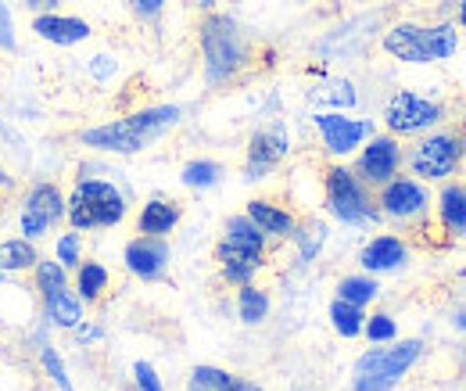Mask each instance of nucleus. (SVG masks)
Listing matches in <instances>:
<instances>
[{
    "label": "nucleus",
    "mask_w": 466,
    "mask_h": 391,
    "mask_svg": "<svg viewBox=\"0 0 466 391\" xmlns=\"http://www.w3.org/2000/svg\"><path fill=\"white\" fill-rule=\"evenodd\" d=\"M237 316L244 320V324H262L266 316H269V294L262 291V287H255V283H244V287H237Z\"/></svg>",
    "instance_id": "23"
},
{
    "label": "nucleus",
    "mask_w": 466,
    "mask_h": 391,
    "mask_svg": "<svg viewBox=\"0 0 466 391\" xmlns=\"http://www.w3.org/2000/svg\"><path fill=\"white\" fill-rule=\"evenodd\" d=\"M40 262L36 248L29 237H15V241H0V270L4 273H25Z\"/></svg>",
    "instance_id": "21"
},
{
    "label": "nucleus",
    "mask_w": 466,
    "mask_h": 391,
    "mask_svg": "<svg viewBox=\"0 0 466 391\" xmlns=\"http://www.w3.org/2000/svg\"><path fill=\"white\" fill-rule=\"evenodd\" d=\"M466 162V133L463 129H438L423 137L409 151V169L420 183H438L449 180Z\"/></svg>",
    "instance_id": "7"
},
{
    "label": "nucleus",
    "mask_w": 466,
    "mask_h": 391,
    "mask_svg": "<svg viewBox=\"0 0 466 391\" xmlns=\"http://www.w3.org/2000/svg\"><path fill=\"white\" fill-rule=\"evenodd\" d=\"M377 205H380V216L409 223V220H420L427 212L431 194L416 176H391L388 183H380V201Z\"/></svg>",
    "instance_id": "11"
},
{
    "label": "nucleus",
    "mask_w": 466,
    "mask_h": 391,
    "mask_svg": "<svg viewBox=\"0 0 466 391\" xmlns=\"http://www.w3.org/2000/svg\"><path fill=\"white\" fill-rule=\"evenodd\" d=\"M0 51H15V22H11V7L0 0Z\"/></svg>",
    "instance_id": "36"
},
{
    "label": "nucleus",
    "mask_w": 466,
    "mask_h": 391,
    "mask_svg": "<svg viewBox=\"0 0 466 391\" xmlns=\"http://www.w3.org/2000/svg\"><path fill=\"white\" fill-rule=\"evenodd\" d=\"M291 151V140H288V129L280 122L273 126H262L251 140H248V159H244V180H266L273 169L280 166Z\"/></svg>",
    "instance_id": "13"
},
{
    "label": "nucleus",
    "mask_w": 466,
    "mask_h": 391,
    "mask_svg": "<svg viewBox=\"0 0 466 391\" xmlns=\"http://www.w3.org/2000/svg\"><path fill=\"white\" fill-rule=\"evenodd\" d=\"M244 216L251 220V223L258 226L266 237H291L298 220H294L291 212L284 209V205H273V201H266V198H255V201H248V209H244Z\"/></svg>",
    "instance_id": "18"
},
{
    "label": "nucleus",
    "mask_w": 466,
    "mask_h": 391,
    "mask_svg": "<svg viewBox=\"0 0 466 391\" xmlns=\"http://www.w3.org/2000/svg\"><path fill=\"white\" fill-rule=\"evenodd\" d=\"M438 223L452 237L466 233V183H445L441 187V194H438Z\"/></svg>",
    "instance_id": "20"
},
{
    "label": "nucleus",
    "mask_w": 466,
    "mask_h": 391,
    "mask_svg": "<svg viewBox=\"0 0 466 391\" xmlns=\"http://www.w3.org/2000/svg\"><path fill=\"white\" fill-rule=\"evenodd\" d=\"M456 327H460V331H466V309L460 313V316H456Z\"/></svg>",
    "instance_id": "42"
},
{
    "label": "nucleus",
    "mask_w": 466,
    "mask_h": 391,
    "mask_svg": "<svg viewBox=\"0 0 466 391\" xmlns=\"http://www.w3.org/2000/svg\"><path fill=\"white\" fill-rule=\"evenodd\" d=\"M227 391H262L255 381H244V377H230V388Z\"/></svg>",
    "instance_id": "38"
},
{
    "label": "nucleus",
    "mask_w": 466,
    "mask_h": 391,
    "mask_svg": "<svg viewBox=\"0 0 466 391\" xmlns=\"http://www.w3.org/2000/svg\"><path fill=\"white\" fill-rule=\"evenodd\" d=\"M76 331H79V337H83V341H94V337H101V331H97V327H83V324H79Z\"/></svg>",
    "instance_id": "40"
},
{
    "label": "nucleus",
    "mask_w": 466,
    "mask_h": 391,
    "mask_svg": "<svg viewBox=\"0 0 466 391\" xmlns=\"http://www.w3.org/2000/svg\"><path fill=\"white\" fill-rule=\"evenodd\" d=\"M384 51L406 65H431V61H449L460 51V33L452 22L438 26H416V22H399L384 33Z\"/></svg>",
    "instance_id": "2"
},
{
    "label": "nucleus",
    "mask_w": 466,
    "mask_h": 391,
    "mask_svg": "<svg viewBox=\"0 0 466 391\" xmlns=\"http://www.w3.org/2000/svg\"><path fill=\"white\" fill-rule=\"evenodd\" d=\"M291 237L298 241V255H301V262H312V259L319 255V248L327 244V226L319 223V220H309V223L294 226Z\"/></svg>",
    "instance_id": "27"
},
{
    "label": "nucleus",
    "mask_w": 466,
    "mask_h": 391,
    "mask_svg": "<svg viewBox=\"0 0 466 391\" xmlns=\"http://www.w3.org/2000/svg\"><path fill=\"white\" fill-rule=\"evenodd\" d=\"M456 15H460V26L466 29V0H456Z\"/></svg>",
    "instance_id": "41"
},
{
    "label": "nucleus",
    "mask_w": 466,
    "mask_h": 391,
    "mask_svg": "<svg viewBox=\"0 0 466 391\" xmlns=\"http://www.w3.org/2000/svg\"><path fill=\"white\" fill-rule=\"evenodd\" d=\"M323 190H327V209L334 220H341L345 226H370L380 220V209H373L370 194H366V183L345 166H330L327 169V180H323Z\"/></svg>",
    "instance_id": "8"
},
{
    "label": "nucleus",
    "mask_w": 466,
    "mask_h": 391,
    "mask_svg": "<svg viewBox=\"0 0 466 391\" xmlns=\"http://www.w3.org/2000/svg\"><path fill=\"white\" fill-rule=\"evenodd\" d=\"M76 291L83 302H97L108 291V270L101 262H79L76 266Z\"/></svg>",
    "instance_id": "24"
},
{
    "label": "nucleus",
    "mask_w": 466,
    "mask_h": 391,
    "mask_svg": "<svg viewBox=\"0 0 466 391\" xmlns=\"http://www.w3.org/2000/svg\"><path fill=\"white\" fill-rule=\"evenodd\" d=\"M133 381H137V391H166L162 388V381H158V374H155V366L151 363H133Z\"/></svg>",
    "instance_id": "35"
},
{
    "label": "nucleus",
    "mask_w": 466,
    "mask_h": 391,
    "mask_svg": "<svg viewBox=\"0 0 466 391\" xmlns=\"http://www.w3.org/2000/svg\"><path fill=\"white\" fill-rule=\"evenodd\" d=\"M219 176H223V169L216 166V162H208V159L187 162L183 172H179V180H183L190 190H208V187H216V183H219Z\"/></svg>",
    "instance_id": "28"
},
{
    "label": "nucleus",
    "mask_w": 466,
    "mask_h": 391,
    "mask_svg": "<svg viewBox=\"0 0 466 391\" xmlns=\"http://www.w3.org/2000/svg\"><path fill=\"white\" fill-rule=\"evenodd\" d=\"M266 233L251 223L248 216H230L227 230H223V241L216 248V259H219V270L223 280L233 287H244L251 283V277L266 266Z\"/></svg>",
    "instance_id": "4"
},
{
    "label": "nucleus",
    "mask_w": 466,
    "mask_h": 391,
    "mask_svg": "<svg viewBox=\"0 0 466 391\" xmlns=\"http://www.w3.org/2000/svg\"><path fill=\"white\" fill-rule=\"evenodd\" d=\"M55 255H58V262L65 266V270H76V266L83 262V237H79V230H68V233H61Z\"/></svg>",
    "instance_id": "32"
},
{
    "label": "nucleus",
    "mask_w": 466,
    "mask_h": 391,
    "mask_svg": "<svg viewBox=\"0 0 466 391\" xmlns=\"http://www.w3.org/2000/svg\"><path fill=\"white\" fill-rule=\"evenodd\" d=\"M44 309H47L51 324H58V327L76 331V327L83 324V298H79V294H72L68 287L58 291V294H51V298L44 302Z\"/></svg>",
    "instance_id": "22"
},
{
    "label": "nucleus",
    "mask_w": 466,
    "mask_h": 391,
    "mask_svg": "<svg viewBox=\"0 0 466 391\" xmlns=\"http://www.w3.org/2000/svg\"><path fill=\"white\" fill-rule=\"evenodd\" d=\"M406 262H409V244L402 237H395V233H377L359 252V266L366 273H399Z\"/></svg>",
    "instance_id": "16"
},
{
    "label": "nucleus",
    "mask_w": 466,
    "mask_h": 391,
    "mask_svg": "<svg viewBox=\"0 0 466 391\" xmlns=\"http://www.w3.org/2000/svg\"><path fill=\"white\" fill-rule=\"evenodd\" d=\"M319 137H323V148L338 159L351 155L355 148H362L370 137H373V122L370 118H351V115L341 112H319L312 115Z\"/></svg>",
    "instance_id": "12"
},
{
    "label": "nucleus",
    "mask_w": 466,
    "mask_h": 391,
    "mask_svg": "<svg viewBox=\"0 0 466 391\" xmlns=\"http://www.w3.org/2000/svg\"><path fill=\"white\" fill-rule=\"evenodd\" d=\"M201 57H205V79L212 87L227 83L244 68L248 44L230 15H208L201 22Z\"/></svg>",
    "instance_id": "5"
},
{
    "label": "nucleus",
    "mask_w": 466,
    "mask_h": 391,
    "mask_svg": "<svg viewBox=\"0 0 466 391\" xmlns=\"http://www.w3.org/2000/svg\"><path fill=\"white\" fill-rule=\"evenodd\" d=\"M40 363H44V370L51 374V381H55L61 391H76V388H72V381H68V370H65L61 355L51 348V345H44V348H40Z\"/></svg>",
    "instance_id": "34"
},
{
    "label": "nucleus",
    "mask_w": 466,
    "mask_h": 391,
    "mask_svg": "<svg viewBox=\"0 0 466 391\" xmlns=\"http://www.w3.org/2000/svg\"><path fill=\"white\" fill-rule=\"evenodd\" d=\"M33 33L58 47H76V44L90 40V26L83 18H68V15H55V11H40L33 18Z\"/></svg>",
    "instance_id": "17"
},
{
    "label": "nucleus",
    "mask_w": 466,
    "mask_h": 391,
    "mask_svg": "<svg viewBox=\"0 0 466 391\" xmlns=\"http://www.w3.org/2000/svg\"><path fill=\"white\" fill-rule=\"evenodd\" d=\"M230 377H233V374H227V370H216V366H194L187 391H227V388H230Z\"/></svg>",
    "instance_id": "30"
},
{
    "label": "nucleus",
    "mask_w": 466,
    "mask_h": 391,
    "mask_svg": "<svg viewBox=\"0 0 466 391\" xmlns=\"http://www.w3.org/2000/svg\"><path fill=\"white\" fill-rule=\"evenodd\" d=\"M330 324L341 337H359L362 334V324H366V309L362 305H351L345 298H334L330 302Z\"/></svg>",
    "instance_id": "25"
},
{
    "label": "nucleus",
    "mask_w": 466,
    "mask_h": 391,
    "mask_svg": "<svg viewBox=\"0 0 466 391\" xmlns=\"http://www.w3.org/2000/svg\"><path fill=\"white\" fill-rule=\"evenodd\" d=\"M122 259H126V270H129L133 277L158 280L166 273V266H169V244H166V237H147V233H140V237H133V241L126 244Z\"/></svg>",
    "instance_id": "15"
},
{
    "label": "nucleus",
    "mask_w": 466,
    "mask_h": 391,
    "mask_svg": "<svg viewBox=\"0 0 466 391\" xmlns=\"http://www.w3.org/2000/svg\"><path fill=\"white\" fill-rule=\"evenodd\" d=\"M179 115H183V108H176V105L144 108V112H133L126 118H116V122L83 129V144L97 148V151H112V155H140L144 148H151L155 140H162L173 129Z\"/></svg>",
    "instance_id": "1"
},
{
    "label": "nucleus",
    "mask_w": 466,
    "mask_h": 391,
    "mask_svg": "<svg viewBox=\"0 0 466 391\" xmlns=\"http://www.w3.org/2000/svg\"><path fill=\"white\" fill-rule=\"evenodd\" d=\"M362 334L370 337L373 345H388V341H395V337H399V324H395L388 313H377V316H366Z\"/></svg>",
    "instance_id": "31"
},
{
    "label": "nucleus",
    "mask_w": 466,
    "mask_h": 391,
    "mask_svg": "<svg viewBox=\"0 0 466 391\" xmlns=\"http://www.w3.org/2000/svg\"><path fill=\"white\" fill-rule=\"evenodd\" d=\"M4 277H7V273H4V270H0V283H4Z\"/></svg>",
    "instance_id": "43"
},
{
    "label": "nucleus",
    "mask_w": 466,
    "mask_h": 391,
    "mask_svg": "<svg viewBox=\"0 0 466 391\" xmlns=\"http://www.w3.org/2000/svg\"><path fill=\"white\" fill-rule=\"evenodd\" d=\"M399 166H402V148L395 137H370V144L362 148L359 155V166H355V176L362 183H388L391 176H399Z\"/></svg>",
    "instance_id": "14"
},
{
    "label": "nucleus",
    "mask_w": 466,
    "mask_h": 391,
    "mask_svg": "<svg viewBox=\"0 0 466 391\" xmlns=\"http://www.w3.org/2000/svg\"><path fill=\"white\" fill-rule=\"evenodd\" d=\"M33 277H36V291H40V298L47 302L51 294H58L68 287V270L61 266L58 259L55 262H47V259H40L36 266H33Z\"/></svg>",
    "instance_id": "26"
},
{
    "label": "nucleus",
    "mask_w": 466,
    "mask_h": 391,
    "mask_svg": "<svg viewBox=\"0 0 466 391\" xmlns=\"http://www.w3.org/2000/svg\"><path fill=\"white\" fill-rule=\"evenodd\" d=\"M183 220L179 205L169 201V198H151L144 209H140V220H137V230L147 233V237H169L176 226Z\"/></svg>",
    "instance_id": "19"
},
{
    "label": "nucleus",
    "mask_w": 466,
    "mask_h": 391,
    "mask_svg": "<svg viewBox=\"0 0 466 391\" xmlns=\"http://www.w3.org/2000/svg\"><path fill=\"white\" fill-rule=\"evenodd\" d=\"M377 294H380V283L373 277H345L338 283V298H345L351 305H362V309H366Z\"/></svg>",
    "instance_id": "29"
},
{
    "label": "nucleus",
    "mask_w": 466,
    "mask_h": 391,
    "mask_svg": "<svg viewBox=\"0 0 466 391\" xmlns=\"http://www.w3.org/2000/svg\"><path fill=\"white\" fill-rule=\"evenodd\" d=\"M423 355V341L409 337V341H388L380 348H370L355 359L351 370V388L355 391H391L399 388V381L416 366V359Z\"/></svg>",
    "instance_id": "3"
},
{
    "label": "nucleus",
    "mask_w": 466,
    "mask_h": 391,
    "mask_svg": "<svg viewBox=\"0 0 466 391\" xmlns=\"http://www.w3.org/2000/svg\"><path fill=\"white\" fill-rule=\"evenodd\" d=\"M140 18H155V15H162V7H166V0H126Z\"/></svg>",
    "instance_id": "37"
},
{
    "label": "nucleus",
    "mask_w": 466,
    "mask_h": 391,
    "mask_svg": "<svg viewBox=\"0 0 466 391\" xmlns=\"http://www.w3.org/2000/svg\"><path fill=\"white\" fill-rule=\"evenodd\" d=\"M65 216L72 230H108L126 220V198L108 180H79L65 198Z\"/></svg>",
    "instance_id": "6"
},
{
    "label": "nucleus",
    "mask_w": 466,
    "mask_h": 391,
    "mask_svg": "<svg viewBox=\"0 0 466 391\" xmlns=\"http://www.w3.org/2000/svg\"><path fill=\"white\" fill-rule=\"evenodd\" d=\"M61 220H65V194L58 190V183H36L22 201L18 230H22V237L36 241V237L51 233Z\"/></svg>",
    "instance_id": "9"
},
{
    "label": "nucleus",
    "mask_w": 466,
    "mask_h": 391,
    "mask_svg": "<svg viewBox=\"0 0 466 391\" xmlns=\"http://www.w3.org/2000/svg\"><path fill=\"white\" fill-rule=\"evenodd\" d=\"M316 101H327V105H334V108H351V105H355V90H351L349 79H338V83H327V87L316 94Z\"/></svg>",
    "instance_id": "33"
},
{
    "label": "nucleus",
    "mask_w": 466,
    "mask_h": 391,
    "mask_svg": "<svg viewBox=\"0 0 466 391\" xmlns=\"http://www.w3.org/2000/svg\"><path fill=\"white\" fill-rule=\"evenodd\" d=\"M384 122H388L391 137H416L441 122V105H434L412 90H399L384 108Z\"/></svg>",
    "instance_id": "10"
},
{
    "label": "nucleus",
    "mask_w": 466,
    "mask_h": 391,
    "mask_svg": "<svg viewBox=\"0 0 466 391\" xmlns=\"http://www.w3.org/2000/svg\"><path fill=\"white\" fill-rule=\"evenodd\" d=\"M22 4H29L33 11H51V7H58L61 0H22Z\"/></svg>",
    "instance_id": "39"
}]
</instances>
